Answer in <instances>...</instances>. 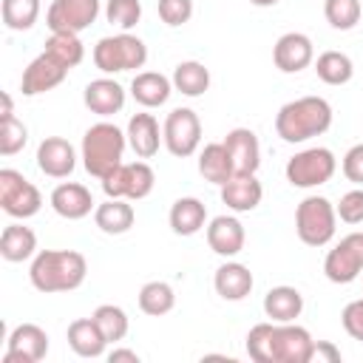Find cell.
Returning <instances> with one entry per match:
<instances>
[{
    "mask_svg": "<svg viewBox=\"0 0 363 363\" xmlns=\"http://www.w3.org/2000/svg\"><path fill=\"white\" fill-rule=\"evenodd\" d=\"M272 326L275 320H267V323H255L247 332V354L255 363H272Z\"/></svg>",
    "mask_w": 363,
    "mask_h": 363,
    "instance_id": "74e56055",
    "label": "cell"
},
{
    "mask_svg": "<svg viewBox=\"0 0 363 363\" xmlns=\"http://www.w3.org/2000/svg\"><path fill=\"white\" fill-rule=\"evenodd\" d=\"M128 145V133H122L111 122H96L82 136V164L94 179H105L113 167L122 164V153Z\"/></svg>",
    "mask_w": 363,
    "mask_h": 363,
    "instance_id": "3957f363",
    "label": "cell"
},
{
    "mask_svg": "<svg viewBox=\"0 0 363 363\" xmlns=\"http://www.w3.org/2000/svg\"><path fill=\"white\" fill-rule=\"evenodd\" d=\"M6 116H14V108H11V96L9 94H3V113H0V119H6Z\"/></svg>",
    "mask_w": 363,
    "mask_h": 363,
    "instance_id": "7dc6e473",
    "label": "cell"
},
{
    "mask_svg": "<svg viewBox=\"0 0 363 363\" xmlns=\"http://www.w3.org/2000/svg\"><path fill=\"white\" fill-rule=\"evenodd\" d=\"M102 182V193L108 199H128V201H139L145 196H150L153 184H156V173L147 162H130V164H119L113 167Z\"/></svg>",
    "mask_w": 363,
    "mask_h": 363,
    "instance_id": "52a82bcc",
    "label": "cell"
},
{
    "mask_svg": "<svg viewBox=\"0 0 363 363\" xmlns=\"http://www.w3.org/2000/svg\"><path fill=\"white\" fill-rule=\"evenodd\" d=\"M68 346L79 357H102L108 340H105V335L94 318H77L68 323Z\"/></svg>",
    "mask_w": 363,
    "mask_h": 363,
    "instance_id": "484cf974",
    "label": "cell"
},
{
    "mask_svg": "<svg viewBox=\"0 0 363 363\" xmlns=\"http://www.w3.org/2000/svg\"><path fill=\"white\" fill-rule=\"evenodd\" d=\"M133 218H136V213H133V204H130L128 199H108V201H102V204L94 210L96 227H99L102 233H108V235H122V233H128V230L133 227Z\"/></svg>",
    "mask_w": 363,
    "mask_h": 363,
    "instance_id": "83f0119b",
    "label": "cell"
},
{
    "mask_svg": "<svg viewBox=\"0 0 363 363\" xmlns=\"http://www.w3.org/2000/svg\"><path fill=\"white\" fill-rule=\"evenodd\" d=\"M244 224L235 216H216L207 224V244L216 255L221 258H233L244 250Z\"/></svg>",
    "mask_w": 363,
    "mask_h": 363,
    "instance_id": "d6986e66",
    "label": "cell"
},
{
    "mask_svg": "<svg viewBox=\"0 0 363 363\" xmlns=\"http://www.w3.org/2000/svg\"><path fill=\"white\" fill-rule=\"evenodd\" d=\"M252 6H258V9H267V6H275L278 0H250Z\"/></svg>",
    "mask_w": 363,
    "mask_h": 363,
    "instance_id": "c3c4849f",
    "label": "cell"
},
{
    "mask_svg": "<svg viewBox=\"0 0 363 363\" xmlns=\"http://www.w3.org/2000/svg\"><path fill=\"white\" fill-rule=\"evenodd\" d=\"M332 128V105L323 96H301L281 105L275 116V133L289 142L301 145L312 136H320Z\"/></svg>",
    "mask_w": 363,
    "mask_h": 363,
    "instance_id": "7a4b0ae2",
    "label": "cell"
},
{
    "mask_svg": "<svg viewBox=\"0 0 363 363\" xmlns=\"http://www.w3.org/2000/svg\"><path fill=\"white\" fill-rule=\"evenodd\" d=\"M340 323H343V329H346L354 340H363V298L349 301V303L343 306Z\"/></svg>",
    "mask_w": 363,
    "mask_h": 363,
    "instance_id": "7bdbcfd3",
    "label": "cell"
},
{
    "mask_svg": "<svg viewBox=\"0 0 363 363\" xmlns=\"http://www.w3.org/2000/svg\"><path fill=\"white\" fill-rule=\"evenodd\" d=\"M176 303V295H173V286L164 284V281H147L142 289H139V309L150 318H162L173 309Z\"/></svg>",
    "mask_w": 363,
    "mask_h": 363,
    "instance_id": "d6a6232c",
    "label": "cell"
},
{
    "mask_svg": "<svg viewBox=\"0 0 363 363\" xmlns=\"http://www.w3.org/2000/svg\"><path fill=\"white\" fill-rule=\"evenodd\" d=\"M199 173H201L207 182L218 184V187L235 173L233 156H230V150L224 147V142H210V145L201 147V153H199Z\"/></svg>",
    "mask_w": 363,
    "mask_h": 363,
    "instance_id": "f1b7e54d",
    "label": "cell"
},
{
    "mask_svg": "<svg viewBox=\"0 0 363 363\" xmlns=\"http://www.w3.org/2000/svg\"><path fill=\"white\" fill-rule=\"evenodd\" d=\"M94 320H96V326L102 329V335H105V340L108 343H116V340H122L125 335H128V315H125V309L122 306H113V303H102V306H96L94 309V315H91Z\"/></svg>",
    "mask_w": 363,
    "mask_h": 363,
    "instance_id": "e575fe53",
    "label": "cell"
},
{
    "mask_svg": "<svg viewBox=\"0 0 363 363\" xmlns=\"http://www.w3.org/2000/svg\"><path fill=\"white\" fill-rule=\"evenodd\" d=\"M315 74L326 85H346L354 74V62L343 51H323L315 60Z\"/></svg>",
    "mask_w": 363,
    "mask_h": 363,
    "instance_id": "1f68e13d",
    "label": "cell"
},
{
    "mask_svg": "<svg viewBox=\"0 0 363 363\" xmlns=\"http://www.w3.org/2000/svg\"><path fill=\"white\" fill-rule=\"evenodd\" d=\"M337 170V159L329 147H306L301 153H295L286 162V182L292 187L309 190V187H320L326 184Z\"/></svg>",
    "mask_w": 363,
    "mask_h": 363,
    "instance_id": "8992f818",
    "label": "cell"
},
{
    "mask_svg": "<svg viewBox=\"0 0 363 363\" xmlns=\"http://www.w3.org/2000/svg\"><path fill=\"white\" fill-rule=\"evenodd\" d=\"M224 147L233 156L235 173H255L258 170V164H261V145H258V136L250 128H233L224 136Z\"/></svg>",
    "mask_w": 363,
    "mask_h": 363,
    "instance_id": "7402d4cb",
    "label": "cell"
},
{
    "mask_svg": "<svg viewBox=\"0 0 363 363\" xmlns=\"http://www.w3.org/2000/svg\"><path fill=\"white\" fill-rule=\"evenodd\" d=\"M323 14H326V23L337 31H349L360 23V14H363V6L360 0H326L323 3Z\"/></svg>",
    "mask_w": 363,
    "mask_h": 363,
    "instance_id": "8d00e7d4",
    "label": "cell"
},
{
    "mask_svg": "<svg viewBox=\"0 0 363 363\" xmlns=\"http://www.w3.org/2000/svg\"><path fill=\"white\" fill-rule=\"evenodd\" d=\"M48 354V335L37 323H20L6 340L3 363H40Z\"/></svg>",
    "mask_w": 363,
    "mask_h": 363,
    "instance_id": "7c38bea8",
    "label": "cell"
},
{
    "mask_svg": "<svg viewBox=\"0 0 363 363\" xmlns=\"http://www.w3.org/2000/svg\"><path fill=\"white\" fill-rule=\"evenodd\" d=\"M37 167L51 179H68L77 167L74 145L62 136H45L37 147Z\"/></svg>",
    "mask_w": 363,
    "mask_h": 363,
    "instance_id": "2e32d148",
    "label": "cell"
},
{
    "mask_svg": "<svg viewBox=\"0 0 363 363\" xmlns=\"http://www.w3.org/2000/svg\"><path fill=\"white\" fill-rule=\"evenodd\" d=\"M0 207L11 218H31L40 213L43 196L20 170L3 167L0 170Z\"/></svg>",
    "mask_w": 363,
    "mask_h": 363,
    "instance_id": "ba28073f",
    "label": "cell"
},
{
    "mask_svg": "<svg viewBox=\"0 0 363 363\" xmlns=\"http://www.w3.org/2000/svg\"><path fill=\"white\" fill-rule=\"evenodd\" d=\"M264 312L275 323H292L303 312V295L295 286H286V284L272 286L264 295Z\"/></svg>",
    "mask_w": 363,
    "mask_h": 363,
    "instance_id": "d4e9b609",
    "label": "cell"
},
{
    "mask_svg": "<svg viewBox=\"0 0 363 363\" xmlns=\"http://www.w3.org/2000/svg\"><path fill=\"white\" fill-rule=\"evenodd\" d=\"M159 17L167 26H184L193 17V0H159Z\"/></svg>",
    "mask_w": 363,
    "mask_h": 363,
    "instance_id": "b9f144b4",
    "label": "cell"
},
{
    "mask_svg": "<svg viewBox=\"0 0 363 363\" xmlns=\"http://www.w3.org/2000/svg\"><path fill=\"white\" fill-rule=\"evenodd\" d=\"M45 51H48L54 60H60L68 71L77 68V65L82 62V57H85V45H82L79 34H68V31L51 34L48 43H45Z\"/></svg>",
    "mask_w": 363,
    "mask_h": 363,
    "instance_id": "836d02e7",
    "label": "cell"
},
{
    "mask_svg": "<svg viewBox=\"0 0 363 363\" xmlns=\"http://www.w3.org/2000/svg\"><path fill=\"white\" fill-rule=\"evenodd\" d=\"M85 105L91 113L96 116H113L125 108V88L111 79V77H99V79H91L85 85V94H82Z\"/></svg>",
    "mask_w": 363,
    "mask_h": 363,
    "instance_id": "ffe728a7",
    "label": "cell"
},
{
    "mask_svg": "<svg viewBox=\"0 0 363 363\" xmlns=\"http://www.w3.org/2000/svg\"><path fill=\"white\" fill-rule=\"evenodd\" d=\"M51 207L57 216L68 218V221H79L85 218L94 207V196L85 184H77V182H62L51 190Z\"/></svg>",
    "mask_w": 363,
    "mask_h": 363,
    "instance_id": "ac0fdd59",
    "label": "cell"
},
{
    "mask_svg": "<svg viewBox=\"0 0 363 363\" xmlns=\"http://www.w3.org/2000/svg\"><path fill=\"white\" fill-rule=\"evenodd\" d=\"M167 218H170V230L176 235H196L207 224V207L196 196H184V199L173 201Z\"/></svg>",
    "mask_w": 363,
    "mask_h": 363,
    "instance_id": "4316f807",
    "label": "cell"
},
{
    "mask_svg": "<svg viewBox=\"0 0 363 363\" xmlns=\"http://www.w3.org/2000/svg\"><path fill=\"white\" fill-rule=\"evenodd\" d=\"M162 136H164V147L170 150V156H176V159L193 156L201 145V119H199V113L193 108H173L164 119Z\"/></svg>",
    "mask_w": 363,
    "mask_h": 363,
    "instance_id": "9c48e42d",
    "label": "cell"
},
{
    "mask_svg": "<svg viewBox=\"0 0 363 363\" xmlns=\"http://www.w3.org/2000/svg\"><path fill=\"white\" fill-rule=\"evenodd\" d=\"M312 335L292 323H275L272 326V363H306L312 352Z\"/></svg>",
    "mask_w": 363,
    "mask_h": 363,
    "instance_id": "4fadbf2b",
    "label": "cell"
},
{
    "mask_svg": "<svg viewBox=\"0 0 363 363\" xmlns=\"http://www.w3.org/2000/svg\"><path fill=\"white\" fill-rule=\"evenodd\" d=\"M173 88L184 96H201L207 88H210V71L196 62V60H184L173 68Z\"/></svg>",
    "mask_w": 363,
    "mask_h": 363,
    "instance_id": "4dcf8cb0",
    "label": "cell"
},
{
    "mask_svg": "<svg viewBox=\"0 0 363 363\" xmlns=\"http://www.w3.org/2000/svg\"><path fill=\"white\" fill-rule=\"evenodd\" d=\"M105 17H108L111 26H116L122 31H130L142 20V3L139 0H108Z\"/></svg>",
    "mask_w": 363,
    "mask_h": 363,
    "instance_id": "f35d334b",
    "label": "cell"
},
{
    "mask_svg": "<svg viewBox=\"0 0 363 363\" xmlns=\"http://www.w3.org/2000/svg\"><path fill=\"white\" fill-rule=\"evenodd\" d=\"M264 199V187L255 179V173H233L224 184H221V201L235 210V213H250L261 204Z\"/></svg>",
    "mask_w": 363,
    "mask_h": 363,
    "instance_id": "e0dca14e",
    "label": "cell"
},
{
    "mask_svg": "<svg viewBox=\"0 0 363 363\" xmlns=\"http://www.w3.org/2000/svg\"><path fill=\"white\" fill-rule=\"evenodd\" d=\"M340 363V349L329 340H315L312 343V352H309V360L306 363Z\"/></svg>",
    "mask_w": 363,
    "mask_h": 363,
    "instance_id": "f6af8a7d",
    "label": "cell"
},
{
    "mask_svg": "<svg viewBox=\"0 0 363 363\" xmlns=\"http://www.w3.org/2000/svg\"><path fill=\"white\" fill-rule=\"evenodd\" d=\"M37 252V235L31 227H23V224H9L3 233H0V255L11 264H20V261H28L34 258Z\"/></svg>",
    "mask_w": 363,
    "mask_h": 363,
    "instance_id": "f546056e",
    "label": "cell"
},
{
    "mask_svg": "<svg viewBox=\"0 0 363 363\" xmlns=\"http://www.w3.org/2000/svg\"><path fill=\"white\" fill-rule=\"evenodd\" d=\"M108 360H111V363H119V360H130V363H139V354H136L133 349H113V352L108 354Z\"/></svg>",
    "mask_w": 363,
    "mask_h": 363,
    "instance_id": "bcb514c9",
    "label": "cell"
},
{
    "mask_svg": "<svg viewBox=\"0 0 363 363\" xmlns=\"http://www.w3.org/2000/svg\"><path fill=\"white\" fill-rule=\"evenodd\" d=\"M99 17V0H54L45 11V26L51 34L68 31L79 34Z\"/></svg>",
    "mask_w": 363,
    "mask_h": 363,
    "instance_id": "8fae6325",
    "label": "cell"
},
{
    "mask_svg": "<svg viewBox=\"0 0 363 363\" xmlns=\"http://www.w3.org/2000/svg\"><path fill=\"white\" fill-rule=\"evenodd\" d=\"M337 210L323 196H306L295 207V233L309 247H326L335 238Z\"/></svg>",
    "mask_w": 363,
    "mask_h": 363,
    "instance_id": "5b68a950",
    "label": "cell"
},
{
    "mask_svg": "<svg viewBox=\"0 0 363 363\" xmlns=\"http://www.w3.org/2000/svg\"><path fill=\"white\" fill-rule=\"evenodd\" d=\"M68 68L54 60L48 51H43L40 57H34L28 62V68L23 71V79H20V91L23 96H37V94H45L51 88H57L62 79H65Z\"/></svg>",
    "mask_w": 363,
    "mask_h": 363,
    "instance_id": "9a60e30c",
    "label": "cell"
},
{
    "mask_svg": "<svg viewBox=\"0 0 363 363\" xmlns=\"http://www.w3.org/2000/svg\"><path fill=\"white\" fill-rule=\"evenodd\" d=\"M85 275H88V261L77 250H43L34 255V261L28 267L31 286L45 295L71 292V289L82 286Z\"/></svg>",
    "mask_w": 363,
    "mask_h": 363,
    "instance_id": "6da1fadb",
    "label": "cell"
},
{
    "mask_svg": "<svg viewBox=\"0 0 363 363\" xmlns=\"http://www.w3.org/2000/svg\"><path fill=\"white\" fill-rule=\"evenodd\" d=\"M252 272L250 267L238 264V261H227L216 269L213 275V286L224 301H244L252 292Z\"/></svg>",
    "mask_w": 363,
    "mask_h": 363,
    "instance_id": "603a6c76",
    "label": "cell"
},
{
    "mask_svg": "<svg viewBox=\"0 0 363 363\" xmlns=\"http://www.w3.org/2000/svg\"><path fill=\"white\" fill-rule=\"evenodd\" d=\"M40 17V0H3V23L11 31H28Z\"/></svg>",
    "mask_w": 363,
    "mask_h": 363,
    "instance_id": "d590c367",
    "label": "cell"
},
{
    "mask_svg": "<svg viewBox=\"0 0 363 363\" xmlns=\"http://www.w3.org/2000/svg\"><path fill=\"white\" fill-rule=\"evenodd\" d=\"M363 272V233H349L323 258V275L332 284H352Z\"/></svg>",
    "mask_w": 363,
    "mask_h": 363,
    "instance_id": "30bf717a",
    "label": "cell"
},
{
    "mask_svg": "<svg viewBox=\"0 0 363 363\" xmlns=\"http://www.w3.org/2000/svg\"><path fill=\"white\" fill-rule=\"evenodd\" d=\"M28 142V130L17 116H6L0 119V153L3 156H14L26 147Z\"/></svg>",
    "mask_w": 363,
    "mask_h": 363,
    "instance_id": "ab89813d",
    "label": "cell"
},
{
    "mask_svg": "<svg viewBox=\"0 0 363 363\" xmlns=\"http://www.w3.org/2000/svg\"><path fill=\"white\" fill-rule=\"evenodd\" d=\"M147 62V48L139 37L122 31L113 37H102L94 45V65L102 74H122V71H136Z\"/></svg>",
    "mask_w": 363,
    "mask_h": 363,
    "instance_id": "277c9868",
    "label": "cell"
},
{
    "mask_svg": "<svg viewBox=\"0 0 363 363\" xmlns=\"http://www.w3.org/2000/svg\"><path fill=\"white\" fill-rule=\"evenodd\" d=\"M335 210H337V218H340V221H346V224H360V221H363V187H354V190L343 193Z\"/></svg>",
    "mask_w": 363,
    "mask_h": 363,
    "instance_id": "60d3db41",
    "label": "cell"
},
{
    "mask_svg": "<svg viewBox=\"0 0 363 363\" xmlns=\"http://www.w3.org/2000/svg\"><path fill=\"white\" fill-rule=\"evenodd\" d=\"M128 145L133 147V153L139 159H150L159 153V145L164 142L162 130H159V122L153 113H133L130 122H128Z\"/></svg>",
    "mask_w": 363,
    "mask_h": 363,
    "instance_id": "44dd1931",
    "label": "cell"
},
{
    "mask_svg": "<svg viewBox=\"0 0 363 363\" xmlns=\"http://www.w3.org/2000/svg\"><path fill=\"white\" fill-rule=\"evenodd\" d=\"M312 60H315L312 40L306 34H301V31L281 34L278 43H275V48H272V62L284 74H298L306 65H312Z\"/></svg>",
    "mask_w": 363,
    "mask_h": 363,
    "instance_id": "5bb4252c",
    "label": "cell"
},
{
    "mask_svg": "<svg viewBox=\"0 0 363 363\" xmlns=\"http://www.w3.org/2000/svg\"><path fill=\"white\" fill-rule=\"evenodd\" d=\"M340 167H343V176H346L352 184L363 187V142H360V145H352V147L346 150Z\"/></svg>",
    "mask_w": 363,
    "mask_h": 363,
    "instance_id": "ee69618b",
    "label": "cell"
},
{
    "mask_svg": "<svg viewBox=\"0 0 363 363\" xmlns=\"http://www.w3.org/2000/svg\"><path fill=\"white\" fill-rule=\"evenodd\" d=\"M170 94H173V79H167L159 71H139L130 82V96L142 108H159L170 99Z\"/></svg>",
    "mask_w": 363,
    "mask_h": 363,
    "instance_id": "cb8c5ba5",
    "label": "cell"
}]
</instances>
